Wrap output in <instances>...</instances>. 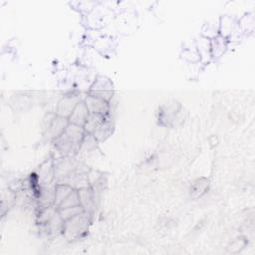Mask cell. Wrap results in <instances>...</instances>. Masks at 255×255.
Here are the masks:
<instances>
[{"label":"cell","instance_id":"cell-1","mask_svg":"<svg viewBox=\"0 0 255 255\" xmlns=\"http://www.w3.org/2000/svg\"><path fill=\"white\" fill-rule=\"evenodd\" d=\"M85 135L86 131L83 127L69 123L63 133L53 142L61 156L76 157Z\"/></svg>","mask_w":255,"mask_h":255},{"label":"cell","instance_id":"cell-2","mask_svg":"<svg viewBox=\"0 0 255 255\" xmlns=\"http://www.w3.org/2000/svg\"><path fill=\"white\" fill-rule=\"evenodd\" d=\"M91 217L92 213L84 210L78 215L64 221L62 234L68 240H75L81 238L89 229Z\"/></svg>","mask_w":255,"mask_h":255},{"label":"cell","instance_id":"cell-3","mask_svg":"<svg viewBox=\"0 0 255 255\" xmlns=\"http://www.w3.org/2000/svg\"><path fill=\"white\" fill-rule=\"evenodd\" d=\"M88 95L110 102L114 96V86L106 76H98L89 89Z\"/></svg>","mask_w":255,"mask_h":255},{"label":"cell","instance_id":"cell-4","mask_svg":"<svg viewBox=\"0 0 255 255\" xmlns=\"http://www.w3.org/2000/svg\"><path fill=\"white\" fill-rule=\"evenodd\" d=\"M68 125H69L68 119L54 114L53 117L49 120L46 127L44 128L45 135H47L49 139L54 140L63 133V131L65 130Z\"/></svg>","mask_w":255,"mask_h":255},{"label":"cell","instance_id":"cell-5","mask_svg":"<svg viewBox=\"0 0 255 255\" xmlns=\"http://www.w3.org/2000/svg\"><path fill=\"white\" fill-rule=\"evenodd\" d=\"M83 100L84 99H81V96L77 94L66 95L58 102L55 114L57 116L68 119L73 110L75 109V107L78 105V103Z\"/></svg>","mask_w":255,"mask_h":255},{"label":"cell","instance_id":"cell-6","mask_svg":"<svg viewBox=\"0 0 255 255\" xmlns=\"http://www.w3.org/2000/svg\"><path fill=\"white\" fill-rule=\"evenodd\" d=\"M84 103L89 111V114H96L107 117L110 113V102L103 99L87 95L84 98Z\"/></svg>","mask_w":255,"mask_h":255},{"label":"cell","instance_id":"cell-7","mask_svg":"<svg viewBox=\"0 0 255 255\" xmlns=\"http://www.w3.org/2000/svg\"><path fill=\"white\" fill-rule=\"evenodd\" d=\"M38 180L40 187L49 185L55 181V167H54V159L50 158L43 162L37 172Z\"/></svg>","mask_w":255,"mask_h":255},{"label":"cell","instance_id":"cell-8","mask_svg":"<svg viewBox=\"0 0 255 255\" xmlns=\"http://www.w3.org/2000/svg\"><path fill=\"white\" fill-rule=\"evenodd\" d=\"M78 195L80 199V205L83 207V209L93 213L97 203V198L93 189L90 186L78 189Z\"/></svg>","mask_w":255,"mask_h":255},{"label":"cell","instance_id":"cell-9","mask_svg":"<svg viewBox=\"0 0 255 255\" xmlns=\"http://www.w3.org/2000/svg\"><path fill=\"white\" fill-rule=\"evenodd\" d=\"M88 116H89V111H88V109L84 103V100H83V101L79 102L78 105L75 107V109L69 116L68 121L70 124L84 127Z\"/></svg>","mask_w":255,"mask_h":255},{"label":"cell","instance_id":"cell-10","mask_svg":"<svg viewBox=\"0 0 255 255\" xmlns=\"http://www.w3.org/2000/svg\"><path fill=\"white\" fill-rule=\"evenodd\" d=\"M238 27V21H236L233 17L230 16H223L219 19L218 23V29H219V35L226 38H228L236 31Z\"/></svg>","mask_w":255,"mask_h":255},{"label":"cell","instance_id":"cell-11","mask_svg":"<svg viewBox=\"0 0 255 255\" xmlns=\"http://www.w3.org/2000/svg\"><path fill=\"white\" fill-rule=\"evenodd\" d=\"M195 50L200 58V61L203 63L209 62L211 58V49H210V40L200 36L194 44Z\"/></svg>","mask_w":255,"mask_h":255},{"label":"cell","instance_id":"cell-12","mask_svg":"<svg viewBox=\"0 0 255 255\" xmlns=\"http://www.w3.org/2000/svg\"><path fill=\"white\" fill-rule=\"evenodd\" d=\"M228 48V40L220 35L210 40V49H211V58L217 59L221 57Z\"/></svg>","mask_w":255,"mask_h":255},{"label":"cell","instance_id":"cell-13","mask_svg":"<svg viewBox=\"0 0 255 255\" xmlns=\"http://www.w3.org/2000/svg\"><path fill=\"white\" fill-rule=\"evenodd\" d=\"M113 130H114V125L112 121L109 119V117H107L106 120L94 131L93 135L99 142H102V141H105L108 137H110V135L113 133Z\"/></svg>","mask_w":255,"mask_h":255},{"label":"cell","instance_id":"cell-14","mask_svg":"<svg viewBox=\"0 0 255 255\" xmlns=\"http://www.w3.org/2000/svg\"><path fill=\"white\" fill-rule=\"evenodd\" d=\"M108 117V116H107ZM107 117L101 116V115H96V114H89L87 121L84 125V129L87 133L93 134L94 131L98 128V127L106 120Z\"/></svg>","mask_w":255,"mask_h":255},{"label":"cell","instance_id":"cell-15","mask_svg":"<svg viewBox=\"0 0 255 255\" xmlns=\"http://www.w3.org/2000/svg\"><path fill=\"white\" fill-rule=\"evenodd\" d=\"M74 190L73 187H71L68 184L63 183H56L55 186V205L58 207L62 201Z\"/></svg>","mask_w":255,"mask_h":255},{"label":"cell","instance_id":"cell-16","mask_svg":"<svg viewBox=\"0 0 255 255\" xmlns=\"http://www.w3.org/2000/svg\"><path fill=\"white\" fill-rule=\"evenodd\" d=\"M57 212H58V207L56 205L42 207L40 210V213L38 214V222L43 225L46 224Z\"/></svg>","mask_w":255,"mask_h":255},{"label":"cell","instance_id":"cell-17","mask_svg":"<svg viewBox=\"0 0 255 255\" xmlns=\"http://www.w3.org/2000/svg\"><path fill=\"white\" fill-rule=\"evenodd\" d=\"M80 205V199H79V195H78V190L74 189L63 201L62 203L58 206V209H64V208H68V207H73V206H77Z\"/></svg>","mask_w":255,"mask_h":255},{"label":"cell","instance_id":"cell-18","mask_svg":"<svg viewBox=\"0 0 255 255\" xmlns=\"http://www.w3.org/2000/svg\"><path fill=\"white\" fill-rule=\"evenodd\" d=\"M59 214L61 216V218L66 221L76 215H78L79 213L83 212L84 209L81 205H77V206H73V207H68V208H64V209H58Z\"/></svg>","mask_w":255,"mask_h":255},{"label":"cell","instance_id":"cell-19","mask_svg":"<svg viewBox=\"0 0 255 255\" xmlns=\"http://www.w3.org/2000/svg\"><path fill=\"white\" fill-rule=\"evenodd\" d=\"M219 35V29L218 26H214L213 24H204L202 30H201V36L205 37L209 40L214 39Z\"/></svg>","mask_w":255,"mask_h":255},{"label":"cell","instance_id":"cell-20","mask_svg":"<svg viewBox=\"0 0 255 255\" xmlns=\"http://www.w3.org/2000/svg\"><path fill=\"white\" fill-rule=\"evenodd\" d=\"M181 57L190 63L200 62V58L195 50V47L193 49H184L181 53Z\"/></svg>","mask_w":255,"mask_h":255}]
</instances>
